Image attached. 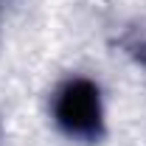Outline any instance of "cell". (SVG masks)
Masks as SVG:
<instances>
[{"instance_id": "cell-2", "label": "cell", "mask_w": 146, "mask_h": 146, "mask_svg": "<svg viewBox=\"0 0 146 146\" xmlns=\"http://www.w3.org/2000/svg\"><path fill=\"white\" fill-rule=\"evenodd\" d=\"M121 45H124V51L146 70V20L135 23L132 28H127V34L121 36Z\"/></svg>"}, {"instance_id": "cell-1", "label": "cell", "mask_w": 146, "mask_h": 146, "mask_svg": "<svg viewBox=\"0 0 146 146\" xmlns=\"http://www.w3.org/2000/svg\"><path fill=\"white\" fill-rule=\"evenodd\" d=\"M56 124L70 138L96 141L104 129V110H101V93L87 79H70L54 101Z\"/></svg>"}]
</instances>
